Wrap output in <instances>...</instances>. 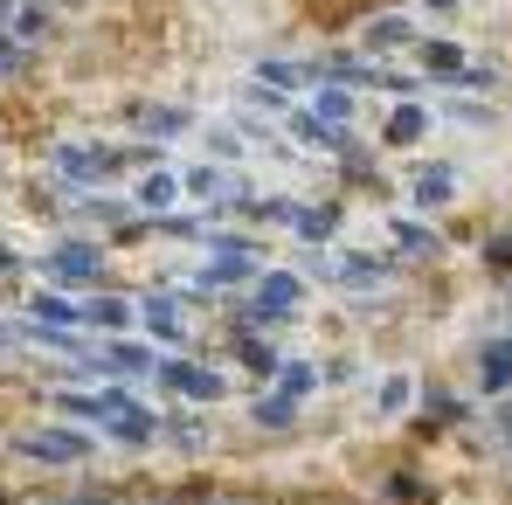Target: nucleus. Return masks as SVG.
Returning a JSON list of instances; mask_svg holds the SVG:
<instances>
[{"instance_id": "1", "label": "nucleus", "mask_w": 512, "mask_h": 505, "mask_svg": "<svg viewBox=\"0 0 512 505\" xmlns=\"http://www.w3.org/2000/svg\"><path fill=\"white\" fill-rule=\"evenodd\" d=\"M423 132H429V111H416V104H402L395 125H388V139H423Z\"/></svg>"}, {"instance_id": "2", "label": "nucleus", "mask_w": 512, "mask_h": 505, "mask_svg": "<svg viewBox=\"0 0 512 505\" xmlns=\"http://www.w3.org/2000/svg\"><path fill=\"white\" fill-rule=\"evenodd\" d=\"M416 201H429V208H436V201H450V180H443V167H423V173H416Z\"/></svg>"}, {"instance_id": "3", "label": "nucleus", "mask_w": 512, "mask_h": 505, "mask_svg": "<svg viewBox=\"0 0 512 505\" xmlns=\"http://www.w3.org/2000/svg\"><path fill=\"white\" fill-rule=\"evenodd\" d=\"M423 63H429V70H443V77H457V70H464V56H457L450 42H423Z\"/></svg>"}, {"instance_id": "4", "label": "nucleus", "mask_w": 512, "mask_h": 505, "mask_svg": "<svg viewBox=\"0 0 512 505\" xmlns=\"http://www.w3.org/2000/svg\"><path fill=\"white\" fill-rule=\"evenodd\" d=\"M256 422L284 429V422H291V395H284V388H277V395H263V402H256Z\"/></svg>"}]
</instances>
